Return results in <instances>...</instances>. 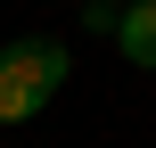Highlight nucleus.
I'll use <instances>...</instances> for the list:
<instances>
[{"label":"nucleus","instance_id":"obj_1","mask_svg":"<svg viewBox=\"0 0 156 148\" xmlns=\"http://www.w3.org/2000/svg\"><path fill=\"white\" fill-rule=\"evenodd\" d=\"M66 74H74L66 41H49V33L8 41V49H0V124H33V115L66 91Z\"/></svg>","mask_w":156,"mask_h":148},{"label":"nucleus","instance_id":"obj_2","mask_svg":"<svg viewBox=\"0 0 156 148\" xmlns=\"http://www.w3.org/2000/svg\"><path fill=\"white\" fill-rule=\"evenodd\" d=\"M132 66H156V0H123L115 8V33H107Z\"/></svg>","mask_w":156,"mask_h":148},{"label":"nucleus","instance_id":"obj_3","mask_svg":"<svg viewBox=\"0 0 156 148\" xmlns=\"http://www.w3.org/2000/svg\"><path fill=\"white\" fill-rule=\"evenodd\" d=\"M115 8H123V0H90V8H82V25H90V33H115Z\"/></svg>","mask_w":156,"mask_h":148}]
</instances>
